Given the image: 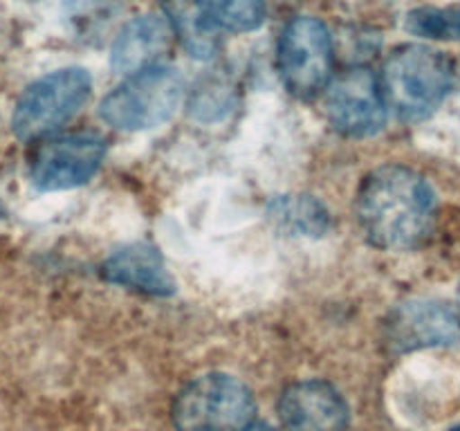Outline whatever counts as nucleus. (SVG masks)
<instances>
[{
  "label": "nucleus",
  "mask_w": 460,
  "mask_h": 431,
  "mask_svg": "<svg viewBox=\"0 0 460 431\" xmlns=\"http://www.w3.org/2000/svg\"><path fill=\"white\" fill-rule=\"evenodd\" d=\"M436 193L413 169L386 164L362 180L355 214L364 236L380 250L404 251L427 241L436 223Z\"/></svg>",
  "instance_id": "f257e3e1"
},
{
  "label": "nucleus",
  "mask_w": 460,
  "mask_h": 431,
  "mask_svg": "<svg viewBox=\"0 0 460 431\" xmlns=\"http://www.w3.org/2000/svg\"><path fill=\"white\" fill-rule=\"evenodd\" d=\"M456 85V63L447 52L422 43L395 48L382 67L380 88L386 108L404 121L434 115Z\"/></svg>",
  "instance_id": "f03ea898"
},
{
  "label": "nucleus",
  "mask_w": 460,
  "mask_h": 431,
  "mask_svg": "<svg viewBox=\"0 0 460 431\" xmlns=\"http://www.w3.org/2000/svg\"><path fill=\"white\" fill-rule=\"evenodd\" d=\"M184 97L178 70L151 66L133 72L99 103V117L119 130H148L173 117Z\"/></svg>",
  "instance_id": "7ed1b4c3"
},
{
  "label": "nucleus",
  "mask_w": 460,
  "mask_h": 431,
  "mask_svg": "<svg viewBox=\"0 0 460 431\" xmlns=\"http://www.w3.org/2000/svg\"><path fill=\"white\" fill-rule=\"evenodd\" d=\"M252 391L227 373H207L189 382L173 402L178 431H243L254 422Z\"/></svg>",
  "instance_id": "20e7f679"
},
{
  "label": "nucleus",
  "mask_w": 460,
  "mask_h": 431,
  "mask_svg": "<svg viewBox=\"0 0 460 431\" xmlns=\"http://www.w3.org/2000/svg\"><path fill=\"white\" fill-rule=\"evenodd\" d=\"M93 76L84 67H61L27 85L12 115V130L18 139L48 137L70 121L88 101Z\"/></svg>",
  "instance_id": "39448f33"
},
{
  "label": "nucleus",
  "mask_w": 460,
  "mask_h": 431,
  "mask_svg": "<svg viewBox=\"0 0 460 431\" xmlns=\"http://www.w3.org/2000/svg\"><path fill=\"white\" fill-rule=\"evenodd\" d=\"M335 67V48L326 22L314 16L292 18L279 40V70L296 97H314L328 88Z\"/></svg>",
  "instance_id": "423d86ee"
},
{
  "label": "nucleus",
  "mask_w": 460,
  "mask_h": 431,
  "mask_svg": "<svg viewBox=\"0 0 460 431\" xmlns=\"http://www.w3.org/2000/svg\"><path fill=\"white\" fill-rule=\"evenodd\" d=\"M106 155V142L93 133L45 139L30 162V180L39 191H66L90 182Z\"/></svg>",
  "instance_id": "0eeeda50"
},
{
  "label": "nucleus",
  "mask_w": 460,
  "mask_h": 431,
  "mask_svg": "<svg viewBox=\"0 0 460 431\" xmlns=\"http://www.w3.org/2000/svg\"><path fill=\"white\" fill-rule=\"evenodd\" d=\"M326 117L346 137H371L386 124V101L380 79L367 67H355L326 88Z\"/></svg>",
  "instance_id": "6e6552de"
},
{
  "label": "nucleus",
  "mask_w": 460,
  "mask_h": 431,
  "mask_svg": "<svg viewBox=\"0 0 460 431\" xmlns=\"http://www.w3.org/2000/svg\"><path fill=\"white\" fill-rule=\"evenodd\" d=\"M385 339L395 353L460 341V312L438 299L402 301L389 312Z\"/></svg>",
  "instance_id": "1a4fd4ad"
},
{
  "label": "nucleus",
  "mask_w": 460,
  "mask_h": 431,
  "mask_svg": "<svg viewBox=\"0 0 460 431\" xmlns=\"http://www.w3.org/2000/svg\"><path fill=\"white\" fill-rule=\"evenodd\" d=\"M279 418L286 431H346L350 416L335 386L323 380H301L281 393Z\"/></svg>",
  "instance_id": "9d476101"
},
{
  "label": "nucleus",
  "mask_w": 460,
  "mask_h": 431,
  "mask_svg": "<svg viewBox=\"0 0 460 431\" xmlns=\"http://www.w3.org/2000/svg\"><path fill=\"white\" fill-rule=\"evenodd\" d=\"M102 277L112 286L151 296H171L178 290V283L171 277L160 250L148 242H128L117 247L103 260Z\"/></svg>",
  "instance_id": "9b49d317"
},
{
  "label": "nucleus",
  "mask_w": 460,
  "mask_h": 431,
  "mask_svg": "<svg viewBox=\"0 0 460 431\" xmlns=\"http://www.w3.org/2000/svg\"><path fill=\"white\" fill-rule=\"evenodd\" d=\"M175 34L169 16L164 13H144L121 27L111 48V66L117 75H133L144 67L157 66L169 52Z\"/></svg>",
  "instance_id": "f8f14e48"
},
{
  "label": "nucleus",
  "mask_w": 460,
  "mask_h": 431,
  "mask_svg": "<svg viewBox=\"0 0 460 431\" xmlns=\"http://www.w3.org/2000/svg\"><path fill=\"white\" fill-rule=\"evenodd\" d=\"M268 218L288 236L322 238L331 229V214L313 196H279L268 205Z\"/></svg>",
  "instance_id": "ddd939ff"
},
{
  "label": "nucleus",
  "mask_w": 460,
  "mask_h": 431,
  "mask_svg": "<svg viewBox=\"0 0 460 431\" xmlns=\"http://www.w3.org/2000/svg\"><path fill=\"white\" fill-rule=\"evenodd\" d=\"M169 21L173 27V34L182 40L184 49L191 57L207 61L218 49L220 31L202 16L191 0H173L169 9Z\"/></svg>",
  "instance_id": "4468645a"
},
{
  "label": "nucleus",
  "mask_w": 460,
  "mask_h": 431,
  "mask_svg": "<svg viewBox=\"0 0 460 431\" xmlns=\"http://www.w3.org/2000/svg\"><path fill=\"white\" fill-rule=\"evenodd\" d=\"M198 12L218 31L245 34L265 22V0H191Z\"/></svg>",
  "instance_id": "2eb2a0df"
},
{
  "label": "nucleus",
  "mask_w": 460,
  "mask_h": 431,
  "mask_svg": "<svg viewBox=\"0 0 460 431\" xmlns=\"http://www.w3.org/2000/svg\"><path fill=\"white\" fill-rule=\"evenodd\" d=\"M445 12V40H460V7H443Z\"/></svg>",
  "instance_id": "dca6fc26"
},
{
  "label": "nucleus",
  "mask_w": 460,
  "mask_h": 431,
  "mask_svg": "<svg viewBox=\"0 0 460 431\" xmlns=\"http://www.w3.org/2000/svg\"><path fill=\"white\" fill-rule=\"evenodd\" d=\"M243 431H277V429H272V427L265 425V422H250Z\"/></svg>",
  "instance_id": "f3484780"
},
{
  "label": "nucleus",
  "mask_w": 460,
  "mask_h": 431,
  "mask_svg": "<svg viewBox=\"0 0 460 431\" xmlns=\"http://www.w3.org/2000/svg\"><path fill=\"white\" fill-rule=\"evenodd\" d=\"M458 312H460V290H458Z\"/></svg>",
  "instance_id": "a211bd4d"
},
{
  "label": "nucleus",
  "mask_w": 460,
  "mask_h": 431,
  "mask_svg": "<svg viewBox=\"0 0 460 431\" xmlns=\"http://www.w3.org/2000/svg\"><path fill=\"white\" fill-rule=\"evenodd\" d=\"M449 431H460V425H458V427H454V429H449Z\"/></svg>",
  "instance_id": "6ab92c4d"
},
{
  "label": "nucleus",
  "mask_w": 460,
  "mask_h": 431,
  "mask_svg": "<svg viewBox=\"0 0 460 431\" xmlns=\"http://www.w3.org/2000/svg\"><path fill=\"white\" fill-rule=\"evenodd\" d=\"M0 216H3V209H0Z\"/></svg>",
  "instance_id": "aec40b11"
}]
</instances>
